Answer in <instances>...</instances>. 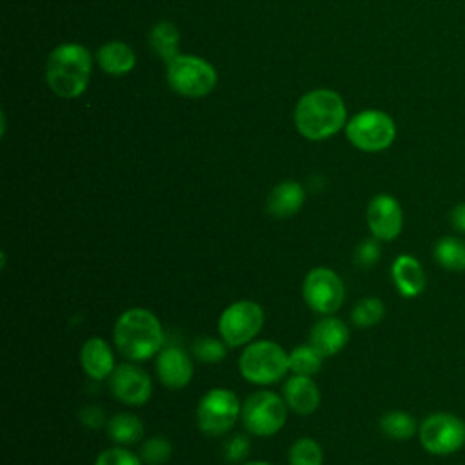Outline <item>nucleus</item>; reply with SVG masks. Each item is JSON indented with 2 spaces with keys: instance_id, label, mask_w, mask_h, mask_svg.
Listing matches in <instances>:
<instances>
[{
  "instance_id": "nucleus-27",
  "label": "nucleus",
  "mask_w": 465,
  "mask_h": 465,
  "mask_svg": "<svg viewBox=\"0 0 465 465\" xmlns=\"http://www.w3.org/2000/svg\"><path fill=\"white\" fill-rule=\"evenodd\" d=\"M289 465H323V450L312 438H298L289 449Z\"/></svg>"
},
{
  "instance_id": "nucleus-3",
  "label": "nucleus",
  "mask_w": 465,
  "mask_h": 465,
  "mask_svg": "<svg viewBox=\"0 0 465 465\" xmlns=\"http://www.w3.org/2000/svg\"><path fill=\"white\" fill-rule=\"evenodd\" d=\"M91 76V54L80 44L54 47L45 64V80L51 91L62 98L80 96Z\"/></svg>"
},
{
  "instance_id": "nucleus-18",
  "label": "nucleus",
  "mask_w": 465,
  "mask_h": 465,
  "mask_svg": "<svg viewBox=\"0 0 465 465\" xmlns=\"http://www.w3.org/2000/svg\"><path fill=\"white\" fill-rule=\"evenodd\" d=\"M391 278L403 298H414L423 292L427 276L421 263L411 254H400L391 265Z\"/></svg>"
},
{
  "instance_id": "nucleus-22",
  "label": "nucleus",
  "mask_w": 465,
  "mask_h": 465,
  "mask_svg": "<svg viewBox=\"0 0 465 465\" xmlns=\"http://www.w3.org/2000/svg\"><path fill=\"white\" fill-rule=\"evenodd\" d=\"M178 42H180V33L176 25L167 20L154 24L149 33V44L153 51L167 64L178 56Z\"/></svg>"
},
{
  "instance_id": "nucleus-7",
  "label": "nucleus",
  "mask_w": 465,
  "mask_h": 465,
  "mask_svg": "<svg viewBox=\"0 0 465 465\" xmlns=\"http://www.w3.org/2000/svg\"><path fill=\"white\" fill-rule=\"evenodd\" d=\"M242 403L231 389L216 387L207 391L196 405V425L207 436H222L240 418Z\"/></svg>"
},
{
  "instance_id": "nucleus-35",
  "label": "nucleus",
  "mask_w": 465,
  "mask_h": 465,
  "mask_svg": "<svg viewBox=\"0 0 465 465\" xmlns=\"http://www.w3.org/2000/svg\"><path fill=\"white\" fill-rule=\"evenodd\" d=\"M240 465H272V463H269V461H243Z\"/></svg>"
},
{
  "instance_id": "nucleus-11",
  "label": "nucleus",
  "mask_w": 465,
  "mask_h": 465,
  "mask_svg": "<svg viewBox=\"0 0 465 465\" xmlns=\"http://www.w3.org/2000/svg\"><path fill=\"white\" fill-rule=\"evenodd\" d=\"M421 447L436 456H445L460 450L465 443V423L452 412L429 414L420 429Z\"/></svg>"
},
{
  "instance_id": "nucleus-26",
  "label": "nucleus",
  "mask_w": 465,
  "mask_h": 465,
  "mask_svg": "<svg viewBox=\"0 0 465 465\" xmlns=\"http://www.w3.org/2000/svg\"><path fill=\"white\" fill-rule=\"evenodd\" d=\"M385 316V305L376 296L361 298L351 311V320L360 329H369L380 323Z\"/></svg>"
},
{
  "instance_id": "nucleus-15",
  "label": "nucleus",
  "mask_w": 465,
  "mask_h": 465,
  "mask_svg": "<svg viewBox=\"0 0 465 465\" xmlns=\"http://www.w3.org/2000/svg\"><path fill=\"white\" fill-rule=\"evenodd\" d=\"M349 341V327L343 320L327 314L320 318L309 334V343L323 356H334L338 354Z\"/></svg>"
},
{
  "instance_id": "nucleus-23",
  "label": "nucleus",
  "mask_w": 465,
  "mask_h": 465,
  "mask_svg": "<svg viewBox=\"0 0 465 465\" xmlns=\"http://www.w3.org/2000/svg\"><path fill=\"white\" fill-rule=\"evenodd\" d=\"M434 260L450 272L465 271V242L454 236H443L434 243Z\"/></svg>"
},
{
  "instance_id": "nucleus-32",
  "label": "nucleus",
  "mask_w": 465,
  "mask_h": 465,
  "mask_svg": "<svg viewBox=\"0 0 465 465\" xmlns=\"http://www.w3.org/2000/svg\"><path fill=\"white\" fill-rule=\"evenodd\" d=\"M251 452V441L245 434H232L223 445V458L227 463H243Z\"/></svg>"
},
{
  "instance_id": "nucleus-25",
  "label": "nucleus",
  "mask_w": 465,
  "mask_h": 465,
  "mask_svg": "<svg viewBox=\"0 0 465 465\" xmlns=\"http://www.w3.org/2000/svg\"><path fill=\"white\" fill-rule=\"evenodd\" d=\"M380 429L392 440H409L418 430L416 420L405 411H389L380 418Z\"/></svg>"
},
{
  "instance_id": "nucleus-34",
  "label": "nucleus",
  "mask_w": 465,
  "mask_h": 465,
  "mask_svg": "<svg viewBox=\"0 0 465 465\" xmlns=\"http://www.w3.org/2000/svg\"><path fill=\"white\" fill-rule=\"evenodd\" d=\"M449 220H450V225L460 231V232H465V203H458L450 209L449 213Z\"/></svg>"
},
{
  "instance_id": "nucleus-19",
  "label": "nucleus",
  "mask_w": 465,
  "mask_h": 465,
  "mask_svg": "<svg viewBox=\"0 0 465 465\" xmlns=\"http://www.w3.org/2000/svg\"><path fill=\"white\" fill-rule=\"evenodd\" d=\"M305 203V189L294 180H283L267 196V211L274 218H289Z\"/></svg>"
},
{
  "instance_id": "nucleus-12",
  "label": "nucleus",
  "mask_w": 465,
  "mask_h": 465,
  "mask_svg": "<svg viewBox=\"0 0 465 465\" xmlns=\"http://www.w3.org/2000/svg\"><path fill=\"white\" fill-rule=\"evenodd\" d=\"M109 389L116 400L125 405L140 407L151 400L153 381L151 376L138 365L120 363L109 376Z\"/></svg>"
},
{
  "instance_id": "nucleus-21",
  "label": "nucleus",
  "mask_w": 465,
  "mask_h": 465,
  "mask_svg": "<svg viewBox=\"0 0 465 465\" xmlns=\"http://www.w3.org/2000/svg\"><path fill=\"white\" fill-rule=\"evenodd\" d=\"M107 436L118 445H133L143 438V421L131 412H118L105 425Z\"/></svg>"
},
{
  "instance_id": "nucleus-10",
  "label": "nucleus",
  "mask_w": 465,
  "mask_h": 465,
  "mask_svg": "<svg viewBox=\"0 0 465 465\" xmlns=\"http://www.w3.org/2000/svg\"><path fill=\"white\" fill-rule=\"evenodd\" d=\"M302 296L311 311L327 316L334 314L341 307L345 300V287L332 269L312 267L303 278Z\"/></svg>"
},
{
  "instance_id": "nucleus-16",
  "label": "nucleus",
  "mask_w": 465,
  "mask_h": 465,
  "mask_svg": "<svg viewBox=\"0 0 465 465\" xmlns=\"http://www.w3.org/2000/svg\"><path fill=\"white\" fill-rule=\"evenodd\" d=\"M80 365H82V371L91 380H94V381L105 380L116 369L114 352L104 338L91 336L84 341V345L80 349Z\"/></svg>"
},
{
  "instance_id": "nucleus-20",
  "label": "nucleus",
  "mask_w": 465,
  "mask_h": 465,
  "mask_svg": "<svg viewBox=\"0 0 465 465\" xmlns=\"http://www.w3.org/2000/svg\"><path fill=\"white\" fill-rule=\"evenodd\" d=\"M96 58H98L100 67L111 76L127 74L136 64L133 49L124 42H107V44H104L98 49Z\"/></svg>"
},
{
  "instance_id": "nucleus-33",
  "label": "nucleus",
  "mask_w": 465,
  "mask_h": 465,
  "mask_svg": "<svg viewBox=\"0 0 465 465\" xmlns=\"http://www.w3.org/2000/svg\"><path fill=\"white\" fill-rule=\"evenodd\" d=\"M80 421L84 427L87 429H93V430H98L102 427L107 425L109 420H105V412L102 407L98 405H85L80 409Z\"/></svg>"
},
{
  "instance_id": "nucleus-31",
  "label": "nucleus",
  "mask_w": 465,
  "mask_h": 465,
  "mask_svg": "<svg viewBox=\"0 0 465 465\" xmlns=\"http://www.w3.org/2000/svg\"><path fill=\"white\" fill-rule=\"evenodd\" d=\"M381 256V247H380V240L378 238H365L361 240L356 249H354V263L360 269H371L372 265L378 263Z\"/></svg>"
},
{
  "instance_id": "nucleus-9",
  "label": "nucleus",
  "mask_w": 465,
  "mask_h": 465,
  "mask_svg": "<svg viewBox=\"0 0 465 465\" xmlns=\"http://www.w3.org/2000/svg\"><path fill=\"white\" fill-rule=\"evenodd\" d=\"M214 67L200 56L178 54L167 64V82L182 96L200 98L209 94L216 85Z\"/></svg>"
},
{
  "instance_id": "nucleus-29",
  "label": "nucleus",
  "mask_w": 465,
  "mask_h": 465,
  "mask_svg": "<svg viewBox=\"0 0 465 465\" xmlns=\"http://www.w3.org/2000/svg\"><path fill=\"white\" fill-rule=\"evenodd\" d=\"M138 454L147 465H163L173 454V445L165 436H151L142 441Z\"/></svg>"
},
{
  "instance_id": "nucleus-13",
  "label": "nucleus",
  "mask_w": 465,
  "mask_h": 465,
  "mask_svg": "<svg viewBox=\"0 0 465 465\" xmlns=\"http://www.w3.org/2000/svg\"><path fill=\"white\" fill-rule=\"evenodd\" d=\"M367 225L374 238L380 242H392L403 227V213L400 202L391 194H376L367 205Z\"/></svg>"
},
{
  "instance_id": "nucleus-14",
  "label": "nucleus",
  "mask_w": 465,
  "mask_h": 465,
  "mask_svg": "<svg viewBox=\"0 0 465 465\" xmlns=\"http://www.w3.org/2000/svg\"><path fill=\"white\" fill-rule=\"evenodd\" d=\"M154 369L162 385L171 391L183 389L193 380V360L178 345L163 347L156 354Z\"/></svg>"
},
{
  "instance_id": "nucleus-8",
  "label": "nucleus",
  "mask_w": 465,
  "mask_h": 465,
  "mask_svg": "<svg viewBox=\"0 0 465 465\" xmlns=\"http://www.w3.org/2000/svg\"><path fill=\"white\" fill-rule=\"evenodd\" d=\"M347 140L360 151L378 153L387 149L396 138L394 120L378 109H365L345 124Z\"/></svg>"
},
{
  "instance_id": "nucleus-17",
  "label": "nucleus",
  "mask_w": 465,
  "mask_h": 465,
  "mask_svg": "<svg viewBox=\"0 0 465 465\" xmlns=\"http://www.w3.org/2000/svg\"><path fill=\"white\" fill-rule=\"evenodd\" d=\"M283 400L287 407L300 414V416H309L312 414L322 401L320 389L312 376H302V374H292L285 383H283Z\"/></svg>"
},
{
  "instance_id": "nucleus-28",
  "label": "nucleus",
  "mask_w": 465,
  "mask_h": 465,
  "mask_svg": "<svg viewBox=\"0 0 465 465\" xmlns=\"http://www.w3.org/2000/svg\"><path fill=\"white\" fill-rule=\"evenodd\" d=\"M193 356L203 363H218L227 356V343L214 336H198L191 345Z\"/></svg>"
},
{
  "instance_id": "nucleus-30",
  "label": "nucleus",
  "mask_w": 465,
  "mask_h": 465,
  "mask_svg": "<svg viewBox=\"0 0 465 465\" xmlns=\"http://www.w3.org/2000/svg\"><path fill=\"white\" fill-rule=\"evenodd\" d=\"M94 465H143V461L140 454H134L125 447H109L96 456Z\"/></svg>"
},
{
  "instance_id": "nucleus-6",
  "label": "nucleus",
  "mask_w": 465,
  "mask_h": 465,
  "mask_svg": "<svg viewBox=\"0 0 465 465\" xmlns=\"http://www.w3.org/2000/svg\"><path fill=\"white\" fill-rule=\"evenodd\" d=\"M263 322L265 312L258 302L238 300L222 311L218 318V332L227 347H245L260 334Z\"/></svg>"
},
{
  "instance_id": "nucleus-2",
  "label": "nucleus",
  "mask_w": 465,
  "mask_h": 465,
  "mask_svg": "<svg viewBox=\"0 0 465 465\" xmlns=\"http://www.w3.org/2000/svg\"><path fill=\"white\" fill-rule=\"evenodd\" d=\"M347 111L341 96L329 89H314L303 94L294 109V124L302 136L325 140L345 125Z\"/></svg>"
},
{
  "instance_id": "nucleus-24",
  "label": "nucleus",
  "mask_w": 465,
  "mask_h": 465,
  "mask_svg": "<svg viewBox=\"0 0 465 465\" xmlns=\"http://www.w3.org/2000/svg\"><path fill=\"white\" fill-rule=\"evenodd\" d=\"M322 363H323V356L311 343L298 345L289 352V371L292 374L314 376L320 372Z\"/></svg>"
},
{
  "instance_id": "nucleus-5",
  "label": "nucleus",
  "mask_w": 465,
  "mask_h": 465,
  "mask_svg": "<svg viewBox=\"0 0 465 465\" xmlns=\"http://www.w3.org/2000/svg\"><path fill=\"white\" fill-rule=\"evenodd\" d=\"M287 403L283 396L272 391H256L242 403L240 420L252 436L269 438L280 432L287 421Z\"/></svg>"
},
{
  "instance_id": "nucleus-1",
  "label": "nucleus",
  "mask_w": 465,
  "mask_h": 465,
  "mask_svg": "<svg viewBox=\"0 0 465 465\" xmlns=\"http://www.w3.org/2000/svg\"><path fill=\"white\" fill-rule=\"evenodd\" d=\"M113 341L125 360L145 361L163 349L165 332L153 311L131 307L116 318Z\"/></svg>"
},
{
  "instance_id": "nucleus-4",
  "label": "nucleus",
  "mask_w": 465,
  "mask_h": 465,
  "mask_svg": "<svg viewBox=\"0 0 465 465\" xmlns=\"http://www.w3.org/2000/svg\"><path fill=\"white\" fill-rule=\"evenodd\" d=\"M238 371L254 385L276 383L289 371V352L272 340H254L243 347Z\"/></svg>"
}]
</instances>
